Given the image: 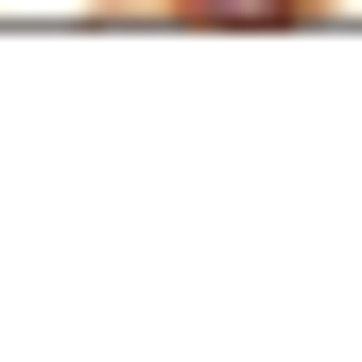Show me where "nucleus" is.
I'll return each instance as SVG.
<instances>
[{
    "label": "nucleus",
    "instance_id": "f257e3e1",
    "mask_svg": "<svg viewBox=\"0 0 362 362\" xmlns=\"http://www.w3.org/2000/svg\"><path fill=\"white\" fill-rule=\"evenodd\" d=\"M156 18H310V0H156Z\"/></svg>",
    "mask_w": 362,
    "mask_h": 362
}]
</instances>
